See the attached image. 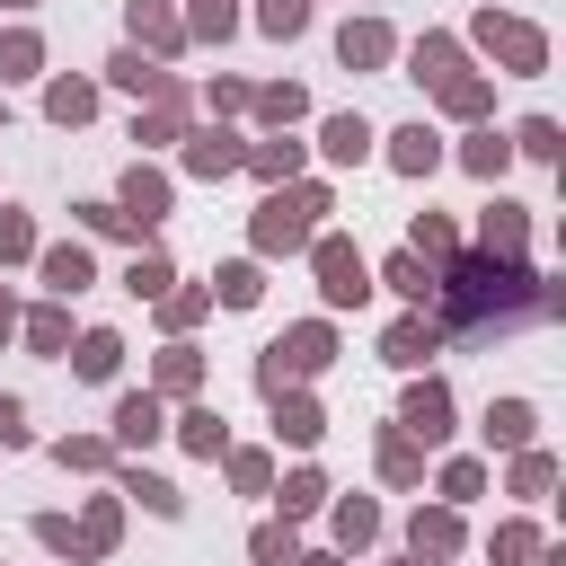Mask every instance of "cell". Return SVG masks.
I'll list each match as a JSON object with an SVG mask.
<instances>
[{"instance_id": "24", "label": "cell", "mask_w": 566, "mask_h": 566, "mask_svg": "<svg viewBox=\"0 0 566 566\" xmlns=\"http://www.w3.org/2000/svg\"><path fill=\"white\" fill-rule=\"evenodd\" d=\"M248 115H256L265 133H292V124L310 115V88H301V80H265V88H248Z\"/></svg>"}, {"instance_id": "17", "label": "cell", "mask_w": 566, "mask_h": 566, "mask_svg": "<svg viewBox=\"0 0 566 566\" xmlns=\"http://www.w3.org/2000/svg\"><path fill=\"white\" fill-rule=\"evenodd\" d=\"M124 27H133V53H150V62H177V53H186V27H177L168 0H133Z\"/></svg>"}, {"instance_id": "12", "label": "cell", "mask_w": 566, "mask_h": 566, "mask_svg": "<svg viewBox=\"0 0 566 566\" xmlns=\"http://www.w3.org/2000/svg\"><path fill=\"white\" fill-rule=\"evenodd\" d=\"M336 62L345 71H389L398 62V27L389 18H345L336 27Z\"/></svg>"}, {"instance_id": "36", "label": "cell", "mask_w": 566, "mask_h": 566, "mask_svg": "<svg viewBox=\"0 0 566 566\" xmlns=\"http://www.w3.org/2000/svg\"><path fill=\"white\" fill-rule=\"evenodd\" d=\"M371 283H389V292H398L407 310H433V265H424V256H407V248H398V256H389V265H380Z\"/></svg>"}, {"instance_id": "15", "label": "cell", "mask_w": 566, "mask_h": 566, "mask_svg": "<svg viewBox=\"0 0 566 566\" xmlns=\"http://www.w3.org/2000/svg\"><path fill=\"white\" fill-rule=\"evenodd\" d=\"M35 274H44L53 301H80V292L97 283V256H88L80 239H53V248H35Z\"/></svg>"}, {"instance_id": "27", "label": "cell", "mask_w": 566, "mask_h": 566, "mask_svg": "<svg viewBox=\"0 0 566 566\" xmlns=\"http://www.w3.org/2000/svg\"><path fill=\"white\" fill-rule=\"evenodd\" d=\"M301 159H310V142L274 133V142H248V159H239V168H248L256 186H292V177H301Z\"/></svg>"}, {"instance_id": "8", "label": "cell", "mask_w": 566, "mask_h": 566, "mask_svg": "<svg viewBox=\"0 0 566 566\" xmlns=\"http://www.w3.org/2000/svg\"><path fill=\"white\" fill-rule=\"evenodd\" d=\"M168 203H177V186H168V168H150V159H133V168H124V186H115V212H124V221H133V230L150 239V230L168 221Z\"/></svg>"}, {"instance_id": "47", "label": "cell", "mask_w": 566, "mask_h": 566, "mask_svg": "<svg viewBox=\"0 0 566 566\" xmlns=\"http://www.w3.org/2000/svg\"><path fill=\"white\" fill-rule=\"evenodd\" d=\"M504 142H513L522 159H557V150H566V142H557V115H522V124H513Z\"/></svg>"}, {"instance_id": "53", "label": "cell", "mask_w": 566, "mask_h": 566, "mask_svg": "<svg viewBox=\"0 0 566 566\" xmlns=\"http://www.w3.org/2000/svg\"><path fill=\"white\" fill-rule=\"evenodd\" d=\"M71 212H80V230H88V239H133V248H142V230H133L115 203H71Z\"/></svg>"}, {"instance_id": "4", "label": "cell", "mask_w": 566, "mask_h": 566, "mask_svg": "<svg viewBox=\"0 0 566 566\" xmlns=\"http://www.w3.org/2000/svg\"><path fill=\"white\" fill-rule=\"evenodd\" d=\"M469 44H478L486 62H504L513 80H539V71H548V35H539L531 18H513V9H495V0L469 18Z\"/></svg>"}, {"instance_id": "45", "label": "cell", "mask_w": 566, "mask_h": 566, "mask_svg": "<svg viewBox=\"0 0 566 566\" xmlns=\"http://www.w3.org/2000/svg\"><path fill=\"white\" fill-rule=\"evenodd\" d=\"M548 486H557V451H539V442H531V451H513V495H522V504H539Z\"/></svg>"}, {"instance_id": "29", "label": "cell", "mask_w": 566, "mask_h": 566, "mask_svg": "<svg viewBox=\"0 0 566 566\" xmlns=\"http://www.w3.org/2000/svg\"><path fill=\"white\" fill-rule=\"evenodd\" d=\"M327 531H336V557H354V548L380 539V504H371V495H336V504H327Z\"/></svg>"}, {"instance_id": "13", "label": "cell", "mask_w": 566, "mask_h": 566, "mask_svg": "<svg viewBox=\"0 0 566 566\" xmlns=\"http://www.w3.org/2000/svg\"><path fill=\"white\" fill-rule=\"evenodd\" d=\"M407 53V80H424V88H442V80H460L469 71V44L460 35H442V27H424L416 44H398Z\"/></svg>"}, {"instance_id": "22", "label": "cell", "mask_w": 566, "mask_h": 566, "mask_svg": "<svg viewBox=\"0 0 566 566\" xmlns=\"http://www.w3.org/2000/svg\"><path fill=\"white\" fill-rule=\"evenodd\" d=\"M18 336H27V354L62 363V354H71V301H35V310H18Z\"/></svg>"}, {"instance_id": "25", "label": "cell", "mask_w": 566, "mask_h": 566, "mask_svg": "<svg viewBox=\"0 0 566 566\" xmlns=\"http://www.w3.org/2000/svg\"><path fill=\"white\" fill-rule=\"evenodd\" d=\"M371 142H380V133H371L363 115H327V124H318V159H327V168H363Z\"/></svg>"}, {"instance_id": "59", "label": "cell", "mask_w": 566, "mask_h": 566, "mask_svg": "<svg viewBox=\"0 0 566 566\" xmlns=\"http://www.w3.org/2000/svg\"><path fill=\"white\" fill-rule=\"evenodd\" d=\"M0 9H35V0H0Z\"/></svg>"}, {"instance_id": "42", "label": "cell", "mask_w": 566, "mask_h": 566, "mask_svg": "<svg viewBox=\"0 0 566 566\" xmlns=\"http://www.w3.org/2000/svg\"><path fill=\"white\" fill-rule=\"evenodd\" d=\"M106 80H115V88H133V97H159V88H168V62H150V53H133V44H124V53L106 62Z\"/></svg>"}, {"instance_id": "1", "label": "cell", "mask_w": 566, "mask_h": 566, "mask_svg": "<svg viewBox=\"0 0 566 566\" xmlns=\"http://www.w3.org/2000/svg\"><path fill=\"white\" fill-rule=\"evenodd\" d=\"M539 318H557V283L531 274V256H478V248H460L433 274V327H442V345H495V336H522Z\"/></svg>"}, {"instance_id": "57", "label": "cell", "mask_w": 566, "mask_h": 566, "mask_svg": "<svg viewBox=\"0 0 566 566\" xmlns=\"http://www.w3.org/2000/svg\"><path fill=\"white\" fill-rule=\"evenodd\" d=\"M9 336H18V301L0 292V345H9Z\"/></svg>"}, {"instance_id": "10", "label": "cell", "mask_w": 566, "mask_h": 566, "mask_svg": "<svg viewBox=\"0 0 566 566\" xmlns=\"http://www.w3.org/2000/svg\"><path fill=\"white\" fill-rule=\"evenodd\" d=\"M177 159H186V177H230L239 159H248V133H230V124H186V142H177Z\"/></svg>"}, {"instance_id": "39", "label": "cell", "mask_w": 566, "mask_h": 566, "mask_svg": "<svg viewBox=\"0 0 566 566\" xmlns=\"http://www.w3.org/2000/svg\"><path fill=\"white\" fill-rule=\"evenodd\" d=\"M177 27H186V44H230V35H239V9H230V0H186Z\"/></svg>"}, {"instance_id": "21", "label": "cell", "mask_w": 566, "mask_h": 566, "mask_svg": "<svg viewBox=\"0 0 566 566\" xmlns=\"http://www.w3.org/2000/svg\"><path fill=\"white\" fill-rule=\"evenodd\" d=\"M115 539H124V495H88V504H80V522H71L80 566H88V557H106Z\"/></svg>"}, {"instance_id": "18", "label": "cell", "mask_w": 566, "mask_h": 566, "mask_svg": "<svg viewBox=\"0 0 566 566\" xmlns=\"http://www.w3.org/2000/svg\"><path fill=\"white\" fill-rule=\"evenodd\" d=\"M274 407V442H292V451H318L327 442V407L310 398V389H283V398H265Z\"/></svg>"}, {"instance_id": "60", "label": "cell", "mask_w": 566, "mask_h": 566, "mask_svg": "<svg viewBox=\"0 0 566 566\" xmlns=\"http://www.w3.org/2000/svg\"><path fill=\"white\" fill-rule=\"evenodd\" d=\"M0 115H9V106H0Z\"/></svg>"}, {"instance_id": "23", "label": "cell", "mask_w": 566, "mask_h": 566, "mask_svg": "<svg viewBox=\"0 0 566 566\" xmlns=\"http://www.w3.org/2000/svg\"><path fill=\"white\" fill-rule=\"evenodd\" d=\"M433 106H442L451 124H486V115H495V80H486V71H460V80L433 88Z\"/></svg>"}, {"instance_id": "40", "label": "cell", "mask_w": 566, "mask_h": 566, "mask_svg": "<svg viewBox=\"0 0 566 566\" xmlns=\"http://www.w3.org/2000/svg\"><path fill=\"white\" fill-rule=\"evenodd\" d=\"M539 548H548V531H539V522H495V539H486V557H495V566H539Z\"/></svg>"}, {"instance_id": "50", "label": "cell", "mask_w": 566, "mask_h": 566, "mask_svg": "<svg viewBox=\"0 0 566 566\" xmlns=\"http://www.w3.org/2000/svg\"><path fill=\"white\" fill-rule=\"evenodd\" d=\"M248 557H256V566H292V557H301L292 522H256V531H248Z\"/></svg>"}, {"instance_id": "61", "label": "cell", "mask_w": 566, "mask_h": 566, "mask_svg": "<svg viewBox=\"0 0 566 566\" xmlns=\"http://www.w3.org/2000/svg\"><path fill=\"white\" fill-rule=\"evenodd\" d=\"M407 566H416V557H407Z\"/></svg>"}, {"instance_id": "54", "label": "cell", "mask_w": 566, "mask_h": 566, "mask_svg": "<svg viewBox=\"0 0 566 566\" xmlns=\"http://www.w3.org/2000/svg\"><path fill=\"white\" fill-rule=\"evenodd\" d=\"M203 106H212V124H230V115H248V80H230V71H221V80L203 88Z\"/></svg>"}, {"instance_id": "33", "label": "cell", "mask_w": 566, "mask_h": 566, "mask_svg": "<svg viewBox=\"0 0 566 566\" xmlns=\"http://www.w3.org/2000/svg\"><path fill=\"white\" fill-rule=\"evenodd\" d=\"M203 292H212L221 310H256V301H265V265H256V256H230V265H221Z\"/></svg>"}, {"instance_id": "37", "label": "cell", "mask_w": 566, "mask_h": 566, "mask_svg": "<svg viewBox=\"0 0 566 566\" xmlns=\"http://www.w3.org/2000/svg\"><path fill=\"white\" fill-rule=\"evenodd\" d=\"M44 115L71 133V124H88L97 115V80H44Z\"/></svg>"}, {"instance_id": "14", "label": "cell", "mask_w": 566, "mask_h": 566, "mask_svg": "<svg viewBox=\"0 0 566 566\" xmlns=\"http://www.w3.org/2000/svg\"><path fill=\"white\" fill-rule=\"evenodd\" d=\"M478 256H531V203L495 195V203L478 212Z\"/></svg>"}, {"instance_id": "9", "label": "cell", "mask_w": 566, "mask_h": 566, "mask_svg": "<svg viewBox=\"0 0 566 566\" xmlns=\"http://www.w3.org/2000/svg\"><path fill=\"white\" fill-rule=\"evenodd\" d=\"M460 548H469L460 504H416V522H407V557H416V566H451Z\"/></svg>"}, {"instance_id": "49", "label": "cell", "mask_w": 566, "mask_h": 566, "mask_svg": "<svg viewBox=\"0 0 566 566\" xmlns=\"http://www.w3.org/2000/svg\"><path fill=\"white\" fill-rule=\"evenodd\" d=\"M442 495L433 504H469V495H486V460H442V478H433Z\"/></svg>"}, {"instance_id": "5", "label": "cell", "mask_w": 566, "mask_h": 566, "mask_svg": "<svg viewBox=\"0 0 566 566\" xmlns=\"http://www.w3.org/2000/svg\"><path fill=\"white\" fill-rule=\"evenodd\" d=\"M301 256H310V274H318V301H327V310H363V301L380 292V283H371V256H363L345 230H318Z\"/></svg>"}, {"instance_id": "32", "label": "cell", "mask_w": 566, "mask_h": 566, "mask_svg": "<svg viewBox=\"0 0 566 566\" xmlns=\"http://www.w3.org/2000/svg\"><path fill=\"white\" fill-rule=\"evenodd\" d=\"M407 256H424V265L442 274V265L460 256V221H451V212H416V230H407Z\"/></svg>"}, {"instance_id": "19", "label": "cell", "mask_w": 566, "mask_h": 566, "mask_svg": "<svg viewBox=\"0 0 566 566\" xmlns=\"http://www.w3.org/2000/svg\"><path fill=\"white\" fill-rule=\"evenodd\" d=\"M106 478H115V495H133V504H142V513H159V522H177V513H186L177 478H159V469H142V460H115Z\"/></svg>"}, {"instance_id": "3", "label": "cell", "mask_w": 566, "mask_h": 566, "mask_svg": "<svg viewBox=\"0 0 566 566\" xmlns=\"http://www.w3.org/2000/svg\"><path fill=\"white\" fill-rule=\"evenodd\" d=\"M327 363H336V327H327V318H301V327H283V336L256 354V389H265V398H283V389L318 380Z\"/></svg>"}, {"instance_id": "2", "label": "cell", "mask_w": 566, "mask_h": 566, "mask_svg": "<svg viewBox=\"0 0 566 566\" xmlns=\"http://www.w3.org/2000/svg\"><path fill=\"white\" fill-rule=\"evenodd\" d=\"M336 212V195L318 186V177H292V186H265V203H256V221H248V239H256V256H301L310 239H318V221Z\"/></svg>"}, {"instance_id": "56", "label": "cell", "mask_w": 566, "mask_h": 566, "mask_svg": "<svg viewBox=\"0 0 566 566\" xmlns=\"http://www.w3.org/2000/svg\"><path fill=\"white\" fill-rule=\"evenodd\" d=\"M35 539H44L53 557H71V566H80V548H71V513H35Z\"/></svg>"}, {"instance_id": "30", "label": "cell", "mask_w": 566, "mask_h": 566, "mask_svg": "<svg viewBox=\"0 0 566 566\" xmlns=\"http://www.w3.org/2000/svg\"><path fill=\"white\" fill-rule=\"evenodd\" d=\"M62 363H71L80 380H115V371H124V336H115V327H88V336H71Z\"/></svg>"}, {"instance_id": "48", "label": "cell", "mask_w": 566, "mask_h": 566, "mask_svg": "<svg viewBox=\"0 0 566 566\" xmlns=\"http://www.w3.org/2000/svg\"><path fill=\"white\" fill-rule=\"evenodd\" d=\"M221 469H230L239 495H274V460L265 451H221Z\"/></svg>"}, {"instance_id": "34", "label": "cell", "mask_w": 566, "mask_h": 566, "mask_svg": "<svg viewBox=\"0 0 566 566\" xmlns=\"http://www.w3.org/2000/svg\"><path fill=\"white\" fill-rule=\"evenodd\" d=\"M177 442H186L195 460H221V451H230V424H221V407L186 398V416H177Z\"/></svg>"}, {"instance_id": "26", "label": "cell", "mask_w": 566, "mask_h": 566, "mask_svg": "<svg viewBox=\"0 0 566 566\" xmlns=\"http://www.w3.org/2000/svg\"><path fill=\"white\" fill-rule=\"evenodd\" d=\"M380 159H389L398 177H433V168H442V133H433V124H398Z\"/></svg>"}, {"instance_id": "6", "label": "cell", "mask_w": 566, "mask_h": 566, "mask_svg": "<svg viewBox=\"0 0 566 566\" xmlns=\"http://www.w3.org/2000/svg\"><path fill=\"white\" fill-rule=\"evenodd\" d=\"M398 433H407L416 451L451 442V380H442V371H416V380H407V398H398Z\"/></svg>"}, {"instance_id": "41", "label": "cell", "mask_w": 566, "mask_h": 566, "mask_svg": "<svg viewBox=\"0 0 566 566\" xmlns=\"http://www.w3.org/2000/svg\"><path fill=\"white\" fill-rule=\"evenodd\" d=\"M44 71V35L35 27H0V88L9 80H35Z\"/></svg>"}, {"instance_id": "51", "label": "cell", "mask_w": 566, "mask_h": 566, "mask_svg": "<svg viewBox=\"0 0 566 566\" xmlns=\"http://www.w3.org/2000/svg\"><path fill=\"white\" fill-rule=\"evenodd\" d=\"M35 248H44V239H35V221H27L18 203H0V265H27Z\"/></svg>"}, {"instance_id": "7", "label": "cell", "mask_w": 566, "mask_h": 566, "mask_svg": "<svg viewBox=\"0 0 566 566\" xmlns=\"http://www.w3.org/2000/svg\"><path fill=\"white\" fill-rule=\"evenodd\" d=\"M186 124H195V88L168 71V88H159V97H142V115H133V142H142V150H168V142H186Z\"/></svg>"}, {"instance_id": "43", "label": "cell", "mask_w": 566, "mask_h": 566, "mask_svg": "<svg viewBox=\"0 0 566 566\" xmlns=\"http://www.w3.org/2000/svg\"><path fill=\"white\" fill-rule=\"evenodd\" d=\"M168 283H177V265H168L159 248H133V265H124V292H133V301H159Z\"/></svg>"}, {"instance_id": "38", "label": "cell", "mask_w": 566, "mask_h": 566, "mask_svg": "<svg viewBox=\"0 0 566 566\" xmlns=\"http://www.w3.org/2000/svg\"><path fill=\"white\" fill-rule=\"evenodd\" d=\"M53 460H62L71 478H106V469H115V442H106V433H62Z\"/></svg>"}, {"instance_id": "55", "label": "cell", "mask_w": 566, "mask_h": 566, "mask_svg": "<svg viewBox=\"0 0 566 566\" xmlns=\"http://www.w3.org/2000/svg\"><path fill=\"white\" fill-rule=\"evenodd\" d=\"M27 442H35V424H27V407L0 389V451H27Z\"/></svg>"}, {"instance_id": "46", "label": "cell", "mask_w": 566, "mask_h": 566, "mask_svg": "<svg viewBox=\"0 0 566 566\" xmlns=\"http://www.w3.org/2000/svg\"><path fill=\"white\" fill-rule=\"evenodd\" d=\"M274 504H283V522H301V513H318V504H327V478H318V469H292V478L274 486Z\"/></svg>"}, {"instance_id": "58", "label": "cell", "mask_w": 566, "mask_h": 566, "mask_svg": "<svg viewBox=\"0 0 566 566\" xmlns=\"http://www.w3.org/2000/svg\"><path fill=\"white\" fill-rule=\"evenodd\" d=\"M292 566H345V557H336V548H318V557H310V548H301V557H292Z\"/></svg>"}, {"instance_id": "52", "label": "cell", "mask_w": 566, "mask_h": 566, "mask_svg": "<svg viewBox=\"0 0 566 566\" xmlns=\"http://www.w3.org/2000/svg\"><path fill=\"white\" fill-rule=\"evenodd\" d=\"M256 27L274 44H292V35H310V0H256Z\"/></svg>"}, {"instance_id": "35", "label": "cell", "mask_w": 566, "mask_h": 566, "mask_svg": "<svg viewBox=\"0 0 566 566\" xmlns=\"http://www.w3.org/2000/svg\"><path fill=\"white\" fill-rule=\"evenodd\" d=\"M371 460H380V486H424V451H416V442H407L398 424H380Z\"/></svg>"}, {"instance_id": "28", "label": "cell", "mask_w": 566, "mask_h": 566, "mask_svg": "<svg viewBox=\"0 0 566 566\" xmlns=\"http://www.w3.org/2000/svg\"><path fill=\"white\" fill-rule=\"evenodd\" d=\"M539 442V407L531 398H495L486 407V451H531Z\"/></svg>"}, {"instance_id": "16", "label": "cell", "mask_w": 566, "mask_h": 566, "mask_svg": "<svg viewBox=\"0 0 566 566\" xmlns=\"http://www.w3.org/2000/svg\"><path fill=\"white\" fill-rule=\"evenodd\" d=\"M159 433H168V398L124 389V398H115V433H106V442H115V451H150Z\"/></svg>"}, {"instance_id": "20", "label": "cell", "mask_w": 566, "mask_h": 566, "mask_svg": "<svg viewBox=\"0 0 566 566\" xmlns=\"http://www.w3.org/2000/svg\"><path fill=\"white\" fill-rule=\"evenodd\" d=\"M150 398H203V354H195L186 336L159 345V363H150Z\"/></svg>"}, {"instance_id": "44", "label": "cell", "mask_w": 566, "mask_h": 566, "mask_svg": "<svg viewBox=\"0 0 566 566\" xmlns=\"http://www.w3.org/2000/svg\"><path fill=\"white\" fill-rule=\"evenodd\" d=\"M203 310H212V292H203V283H168V292H159V327H168V336H186Z\"/></svg>"}, {"instance_id": "11", "label": "cell", "mask_w": 566, "mask_h": 566, "mask_svg": "<svg viewBox=\"0 0 566 566\" xmlns=\"http://www.w3.org/2000/svg\"><path fill=\"white\" fill-rule=\"evenodd\" d=\"M442 354V327H433V310H398L389 327H380V363L389 371H424Z\"/></svg>"}, {"instance_id": "31", "label": "cell", "mask_w": 566, "mask_h": 566, "mask_svg": "<svg viewBox=\"0 0 566 566\" xmlns=\"http://www.w3.org/2000/svg\"><path fill=\"white\" fill-rule=\"evenodd\" d=\"M460 168H469L478 186H495V177L513 168V142H504L495 124H469V142H460Z\"/></svg>"}]
</instances>
